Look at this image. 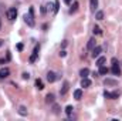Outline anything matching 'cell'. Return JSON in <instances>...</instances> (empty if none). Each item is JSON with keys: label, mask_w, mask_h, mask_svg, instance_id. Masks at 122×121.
<instances>
[{"label": "cell", "mask_w": 122, "mask_h": 121, "mask_svg": "<svg viewBox=\"0 0 122 121\" xmlns=\"http://www.w3.org/2000/svg\"><path fill=\"white\" fill-rule=\"evenodd\" d=\"M119 97V91H114V93H111V100H115V98H118Z\"/></svg>", "instance_id": "obj_25"}, {"label": "cell", "mask_w": 122, "mask_h": 121, "mask_svg": "<svg viewBox=\"0 0 122 121\" xmlns=\"http://www.w3.org/2000/svg\"><path fill=\"white\" fill-rule=\"evenodd\" d=\"M64 1H65V4H71V1H72V0H64Z\"/></svg>", "instance_id": "obj_33"}, {"label": "cell", "mask_w": 122, "mask_h": 121, "mask_svg": "<svg viewBox=\"0 0 122 121\" xmlns=\"http://www.w3.org/2000/svg\"><path fill=\"white\" fill-rule=\"evenodd\" d=\"M9 74H10V70L7 67H3L0 70V78H6V77H9Z\"/></svg>", "instance_id": "obj_7"}, {"label": "cell", "mask_w": 122, "mask_h": 121, "mask_svg": "<svg viewBox=\"0 0 122 121\" xmlns=\"http://www.w3.org/2000/svg\"><path fill=\"white\" fill-rule=\"evenodd\" d=\"M23 48H24V46H23L21 43H18V44H17V50H18V51H23Z\"/></svg>", "instance_id": "obj_28"}, {"label": "cell", "mask_w": 122, "mask_h": 121, "mask_svg": "<svg viewBox=\"0 0 122 121\" xmlns=\"http://www.w3.org/2000/svg\"><path fill=\"white\" fill-rule=\"evenodd\" d=\"M6 63V60H3V58H0V64H4Z\"/></svg>", "instance_id": "obj_34"}, {"label": "cell", "mask_w": 122, "mask_h": 121, "mask_svg": "<svg viewBox=\"0 0 122 121\" xmlns=\"http://www.w3.org/2000/svg\"><path fill=\"white\" fill-rule=\"evenodd\" d=\"M23 78H24V80H28V78H30V74H28V73H23Z\"/></svg>", "instance_id": "obj_30"}, {"label": "cell", "mask_w": 122, "mask_h": 121, "mask_svg": "<svg viewBox=\"0 0 122 121\" xmlns=\"http://www.w3.org/2000/svg\"><path fill=\"white\" fill-rule=\"evenodd\" d=\"M90 86H91V80L87 78V77H82V80H81V87H90Z\"/></svg>", "instance_id": "obj_10"}, {"label": "cell", "mask_w": 122, "mask_h": 121, "mask_svg": "<svg viewBox=\"0 0 122 121\" xmlns=\"http://www.w3.org/2000/svg\"><path fill=\"white\" fill-rule=\"evenodd\" d=\"M7 17H9V20H16V17H17V10L16 9H9L7 10Z\"/></svg>", "instance_id": "obj_2"}, {"label": "cell", "mask_w": 122, "mask_h": 121, "mask_svg": "<svg viewBox=\"0 0 122 121\" xmlns=\"http://www.w3.org/2000/svg\"><path fill=\"white\" fill-rule=\"evenodd\" d=\"M38 50H40V46H36V48H34L33 54L30 56V63H34V61L37 60V57H38Z\"/></svg>", "instance_id": "obj_4"}, {"label": "cell", "mask_w": 122, "mask_h": 121, "mask_svg": "<svg viewBox=\"0 0 122 121\" xmlns=\"http://www.w3.org/2000/svg\"><path fill=\"white\" fill-rule=\"evenodd\" d=\"M101 51H102V47H99V46H95V47L92 48V53H91V56H92L94 58H98V57H99V54H101Z\"/></svg>", "instance_id": "obj_3"}, {"label": "cell", "mask_w": 122, "mask_h": 121, "mask_svg": "<svg viewBox=\"0 0 122 121\" xmlns=\"http://www.w3.org/2000/svg\"><path fill=\"white\" fill-rule=\"evenodd\" d=\"M92 31H94V34H95V36H99V34H102V30H101V29H99L98 26H95Z\"/></svg>", "instance_id": "obj_20"}, {"label": "cell", "mask_w": 122, "mask_h": 121, "mask_svg": "<svg viewBox=\"0 0 122 121\" xmlns=\"http://www.w3.org/2000/svg\"><path fill=\"white\" fill-rule=\"evenodd\" d=\"M111 63H112V64H118V60H117V58H115V57H114V58H112V60H111Z\"/></svg>", "instance_id": "obj_32"}, {"label": "cell", "mask_w": 122, "mask_h": 121, "mask_svg": "<svg viewBox=\"0 0 122 121\" xmlns=\"http://www.w3.org/2000/svg\"><path fill=\"white\" fill-rule=\"evenodd\" d=\"M78 6H80V4H78L77 1H74L72 6H71V11H77V10H78Z\"/></svg>", "instance_id": "obj_24"}, {"label": "cell", "mask_w": 122, "mask_h": 121, "mask_svg": "<svg viewBox=\"0 0 122 121\" xmlns=\"http://www.w3.org/2000/svg\"><path fill=\"white\" fill-rule=\"evenodd\" d=\"M72 110H74L72 106H67V107H65V113H67V116H71V114H72Z\"/></svg>", "instance_id": "obj_22"}, {"label": "cell", "mask_w": 122, "mask_h": 121, "mask_svg": "<svg viewBox=\"0 0 122 121\" xmlns=\"http://www.w3.org/2000/svg\"><path fill=\"white\" fill-rule=\"evenodd\" d=\"M45 11H47L45 6H41V14H45Z\"/></svg>", "instance_id": "obj_31"}, {"label": "cell", "mask_w": 122, "mask_h": 121, "mask_svg": "<svg viewBox=\"0 0 122 121\" xmlns=\"http://www.w3.org/2000/svg\"><path fill=\"white\" fill-rule=\"evenodd\" d=\"M74 98H75V100H81V98H82V90H80V88L75 90V91H74Z\"/></svg>", "instance_id": "obj_13"}, {"label": "cell", "mask_w": 122, "mask_h": 121, "mask_svg": "<svg viewBox=\"0 0 122 121\" xmlns=\"http://www.w3.org/2000/svg\"><path fill=\"white\" fill-rule=\"evenodd\" d=\"M97 7H98V0H91V9L95 11Z\"/></svg>", "instance_id": "obj_23"}, {"label": "cell", "mask_w": 122, "mask_h": 121, "mask_svg": "<svg viewBox=\"0 0 122 121\" xmlns=\"http://www.w3.org/2000/svg\"><path fill=\"white\" fill-rule=\"evenodd\" d=\"M18 114H20V116H27V108H26L24 106H21V107L18 108Z\"/></svg>", "instance_id": "obj_18"}, {"label": "cell", "mask_w": 122, "mask_h": 121, "mask_svg": "<svg viewBox=\"0 0 122 121\" xmlns=\"http://www.w3.org/2000/svg\"><path fill=\"white\" fill-rule=\"evenodd\" d=\"M68 88H70V83L68 81H64V84H63V88H61V96H65L67 94V91H68Z\"/></svg>", "instance_id": "obj_8"}, {"label": "cell", "mask_w": 122, "mask_h": 121, "mask_svg": "<svg viewBox=\"0 0 122 121\" xmlns=\"http://www.w3.org/2000/svg\"><path fill=\"white\" fill-rule=\"evenodd\" d=\"M65 56H67V51L65 50H61L60 51V57H65Z\"/></svg>", "instance_id": "obj_29"}, {"label": "cell", "mask_w": 122, "mask_h": 121, "mask_svg": "<svg viewBox=\"0 0 122 121\" xmlns=\"http://www.w3.org/2000/svg\"><path fill=\"white\" fill-rule=\"evenodd\" d=\"M104 97H105V98H111V93L105 90V91H104Z\"/></svg>", "instance_id": "obj_27"}, {"label": "cell", "mask_w": 122, "mask_h": 121, "mask_svg": "<svg viewBox=\"0 0 122 121\" xmlns=\"http://www.w3.org/2000/svg\"><path fill=\"white\" fill-rule=\"evenodd\" d=\"M88 74H90V70H88V68H82V70L80 71V76H81V77H88Z\"/></svg>", "instance_id": "obj_17"}, {"label": "cell", "mask_w": 122, "mask_h": 121, "mask_svg": "<svg viewBox=\"0 0 122 121\" xmlns=\"http://www.w3.org/2000/svg\"><path fill=\"white\" fill-rule=\"evenodd\" d=\"M58 9H60V1H55V3H54V13H57Z\"/></svg>", "instance_id": "obj_26"}, {"label": "cell", "mask_w": 122, "mask_h": 121, "mask_svg": "<svg viewBox=\"0 0 122 121\" xmlns=\"http://www.w3.org/2000/svg\"><path fill=\"white\" fill-rule=\"evenodd\" d=\"M55 101V97H54V94H47L45 96V103H48V104H53Z\"/></svg>", "instance_id": "obj_11"}, {"label": "cell", "mask_w": 122, "mask_h": 121, "mask_svg": "<svg viewBox=\"0 0 122 121\" xmlns=\"http://www.w3.org/2000/svg\"><path fill=\"white\" fill-rule=\"evenodd\" d=\"M107 61V58L105 57H98V60H97V66L98 67H101V66H104V63Z\"/></svg>", "instance_id": "obj_16"}, {"label": "cell", "mask_w": 122, "mask_h": 121, "mask_svg": "<svg viewBox=\"0 0 122 121\" xmlns=\"http://www.w3.org/2000/svg\"><path fill=\"white\" fill-rule=\"evenodd\" d=\"M94 47H95V39L92 37V39H90V40H88V44H87V48H88V50H92Z\"/></svg>", "instance_id": "obj_12"}, {"label": "cell", "mask_w": 122, "mask_h": 121, "mask_svg": "<svg viewBox=\"0 0 122 121\" xmlns=\"http://www.w3.org/2000/svg\"><path fill=\"white\" fill-rule=\"evenodd\" d=\"M95 19H97V20H102V19H104V11H101V10H99V11H97Z\"/></svg>", "instance_id": "obj_19"}, {"label": "cell", "mask_w": 122, "mask_h": 121, "mask_svg": "<svg viewBox=\"0 0 122 121\" xmlns=\"http://www.w3.org/2000/svg\"><path fill=\"white\" fill-rule=\"evenodd\" d=\"M1 46H3V40H0V47H1Z\"/></svg>", "instance_id": "obj_35"}, {"label": "cell", "mask_w": 122, "mask_h": 121, "mask_svg": "<svg viewBox=\"0 0 122 121\" xmlns=\"http://www.w3.org/2000/svg\"><path fill=\"white\" fill-rule=\"evenodd\" d=\"M108 73H109V68H107L105 66H101V67H99V74L105 76V74H108Z\"/></svg>", "instance_id": "obj_14"}, {"label": "cell", "mask_w": 122, "mask_h": 121, "mask_svg": "<svg viewBox=\"0 0 122 121\" xmlns=\"http://www.w3.org/2000/svg\"><path fill=\"white\" fill-rule=\"evenodd\" d=\"M111 73L114 76H121V68L118 64H112V68H111Z\"/></svg>", "instance_id": "obj_6"}, {"label": "cell", "mask_w": 122, "mask_h": 121, "mask_svg": "<svg viewBox=\"0 0 122 121\" xmlns=\"http://www.w3.org/2000/svg\"><path fill=\"white\" fill-rule=\"evenodd\" d=\"M36 87H37V90H43V88H44V84H43V81H41L40 78L36 80Z\"/></svg>", "instance_id": "obj_15"}, {"label": "cell", "mask_w": 122, "mask_h": 121, "mask_svg": "<svg viewBox=\"0 0 122 121\" xmlns=\"http://www.w3.org/2000/svg\"><path fill=\"white\" fill-rule=\"evenodd\" d=\"M24 21H26L30 27H34V26H36V21H34V9H33V7H30V9H28V14L24 16Z\"/></svg>", "instance_id": "obj_1"}, {"label": "cell", "mask_w": 122, "mask_h": 121, "mask_svg": "<svg viewBox=\"0 0 122 121\" xmlns=\"http://www.w3.org/2000/svg\"><path fill=\"white\" fill-rule=\"evenodd\" d=\"M0 30H1V20H0Z\"/></svg>", "instance_id": "obj_36"}, {"label": "cell", "mask_w": 122, "mask_h": 121, "mask_svg": "<svg viewBox=\"0 0 122 121\" xmlns=\"http://www.w3.org/2000/svg\"><path fill=\"white\" fill-rule=\"evenodd\" d=\"M55 80H57V74L54 71H48L47 73V81L48 83H54Z\"/></svg>", "instance_id": "obj_5"}, {"label": "cell", "mask_w": 122, "mask_h": 121, "mask_svg": "<svg viewBox=\"0 0 122 121\" xmlns=\"http://www.w3.org/2000/svg\"><path fill=\"white\" fill-rule=\"evenodd\" d=\"M104 84L105 86H118V81L117 80H112V78H105V81H104Z\"/></svg>", "instance_id": "obj_9"}, {"label": "cell", "mask_w": 122, "mask_h": 121, "mask_svg": "<svg viewBox=\"0 0 122 121\" xmlns=\"http://www.w3.org/2000/svg\"><path fill=\"white\" fill-rule=\"evenodd\" d=\"M53 111H54V114H58V113H60V106L53 103Z\"/></svg>", "instance_id": "obj_21"}]
</instances>
